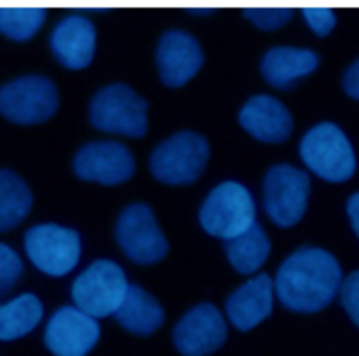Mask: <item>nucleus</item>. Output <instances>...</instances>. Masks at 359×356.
I'll list each match as a JSON object with an SVG mask.
<instances>
[{"label":"nucleus","mask_w":359,"mask_h":356,"mask_svg":"<svg viewBox=\"0 0 359 356\" xmlns=\"http://www.w3.org/2000/svg\"><path fill=\"white\" fill-rule=\"evenodd\" d=\"M342 279V267L330 252L304 247L282 262L275 289L287 309L312 314L339 294Z\"/></svg>","instance_id":"1"},{"label":"nucleus","mask_w":359,"mask_h":356,"mask_svg":"<svg viewBox=\"0 0 359 356\" xmlns=\"http://www.w3.org/2000/svg\"><path fill=\"white\" fill-rule=\"evenodd\" d=\"M90 123L102 132L142 137L147 132V100L130 85H107L90 102Z\"/></svg>","instance_id":"2"},{"label":"nucleus","mask_w":359,"mask_h":356,"mask_svg":"<svg viewBox=\"0 0 359 356\" xmlns=\"http://www.w3.org/2000/svg\"><path fill=\"white\" fill-rule=\"evenodd\" d=\"M304 165L327 182H344L357 170L352 142L334 123L314 125L299 145Z\"/></svg>","instance_id":"3"},{"label":"nucleus","mask_w":359,"mask_h":356,"mask_svg":"<svg viewBox=\"0 0 359 356\" xmlns=\"http://www.w3.org/2000/svg\"><path fill=\"white\" fill-rule=\"evenodd\" d=\"M200 224L219 240H235L255 224V200L240 182H222L200 207Z\"/></svg>","instance_id":"4"},{"label":"nucleus","mask_w":359,"mask_h":356,"mask_svg":"<svg viewBox=\"0 0 359 356\" xmlns=\"http://www.w3.org/2000/svg\"><path fill=\"white\" fill-rule=\"evenodd\" d=\"M128 287V277L118 264L110 259H97L75 279L73 301L80 312L90 314L93 319H102L118 312Z\"/></svg>","instance_id":"5"},{"label":"nucleus","mask_w":359,"mask_h":356,"mask_svg":"<svg viewBox=\"0 0 359 356\" xmlns=\"http://www.w3.org/2000/svg\"><path fill=\"white\" fill-rule=\"evenodd\" d=\"M210 157L208 139L197 132H177L155 147L150 170L155 179L168 184H190L202 174Z\"/></svg>","instance_id":"6"},{"label":"nucleus","mask_w":359,"mask_h":356,"mask_svg":"<svg viewBox=\"0 0 359 356\" xmlns=\"http://www.w3.org/2000/svg\"><path fill=\"white\" fill-rule=\"evenodd\" d=\"M57 110V90L43 75H25L0 88V112L20 125L45 123Z\"/></svg>","instance_id":"7"},{"label":"nucleus","mask_w":359,"mask_h":356,"mask_svg":"<svg viewBox=\"0 0 359 356\" xmlns=\"http://www.w3.org/2000/svg\"><path fill=\"white\" fill-rule=\"evenodd\" d=\"M80 234L60 224H38L25 234V252L40 272L62 277L73 272L80 259Z\"/></svg>","instance_id":"8"},{"label":"nucleus","mask_w":359,"mask_h":356,"mask_svg":"<svg viewBox=\"0 0 359 356\" xmlns=\"http://www.w3.org/2000/svg\"><path fill=\"white\" fill-rule=\"evenodd\" d=\"M309 177L292 165H275L264 177V210L280 227H292L307 210Z\"/></svg>","instance_id":"9"},{"label":"nucleus","mask_w":359,"mask_h":356,"mask_svg":"<svg viewBox=\"0 0 359 356\" xmlns=\"http://www.w3.org/2000/svg\"><path fill=\"white\" fill-rule=\"evenodd\" d=\"M118 245L133 262L155 264L168 254V240L147 205H130L118 219Z\"/></svg>","instance_id":"10"},{"label":"nucleus","mask_w":359,"mask_h":356,"mask_svg":"<svg viewBox=\"0 0 359 356\" xmlns=\"http://www.w3.org/2000/svg\"><path fill=\"white\" fill-rule=\"evenodd\" d=\"M100 339V324L78 306H62L45 327V344L55 356H85Z\"/></svg>","instance_id":"11"},{"label":"nucleus","mask_w":359,"mask_h":356,"mask_svg":"<svg viewBox=\"0 0 359 356\" xmlns=\"http://www.w3.org/2000/svg\"><path fill=\"white\" fill-rule=\"evenodd\" d=\"M172 339L182 356H208L224 344L227 324L217 312V306L200 304L180 319Z\"/></svg>","instance_id":"12"},{"label":"nucleus","mask_w":359,"mask_h":356,"mask_svg":"<svg viewBox=\"0 0 359 356\" xmlns=\"http://www.w3.org/2000/svg\"><path fill=\"white\" fill-rule=\"evenodd\" d=\"M73 167L80 179H90V182L100 184H120L133 177L135 160L125 145L105 139V142H90V145H85L75 155Z\"/></svg>","instance_id":"13"},{"label":"nucleus","mask_w":359,"mask_h":356,"mask_svg":"<svg viewBox=\"0 0 359 356\" xmlns=\"http://www.w3.org/2000/svg\"><path fill=\"white\" fill-rule=\"evenodd\" d=\"M160 78L170 88H180L202 67V48L185 30H168L157 45Z\"/></svg>","instance_id":"14"},{"label":"nucleus","mask_w":359,"mask_h":356,"mask_svg":"<svg viewBox=\"0 0 359 356\" xmlns=\"http://www.w3.org/2000/svg\"><path fill=\"white\" fill-rule=\"evenodd\" d=\"M53 53L57 62H62L70 70L88 67L95 55V25L83 15H67L57 22L53 30Z\"/></svg>","instance_id":"15"},{"label":"nucleus","mask_w":359,"mask_h":356,"mask_svg":"<svg viewBox=\"0 0 359 356\" xmlns=\"http://www.w3.org/2000/svg\"><path fill=\"white\" fill-rule=\"evenodd\" d=\"M240 125L262 142H282L292 132L290 110L269 95H255L242 105Z\"/></svg>","instance_id":"16"},{"label":"nucleus","mask_w":359,"mask_h":356,"mask_svg":"<svg viewBox=\"0 0 359 356\" xmlns=\"http://www.w3.org/2000/svg\"><path fill=\"white\" fill-rule=\"evenodd\" d=\"M272 301H275V282L267 274H259L242 284L237 292H232V296L227 299V317L237 329L247 331L269 317Z\"/></svg>","instance_id":"17"},{"label":"nucleus","mask_w":359,"mask_h":356,"mask_svg":"<svg viewBox=\"0 0 359 356\" xmlns=\"http://www.w3.org/2000/svg\"><path fill=\"white\" fill-rule=\"evenodd\" d=\"M320 65V57L312 50L299 48H272L262 57V75L275 88H290Z\"/></svg>","instance_id":"18"},{"label":"nucleus","mask_w":359,"mask_h":356,"mask_svg":"<svg viewBox=\"0 0 359 356\" xmlns=\"http://www.w3.org/2000/svg\"><path fill=\"white\" fill-rule=\"evenodd\" d=\"M115 319L120 322V327H125L128 331H133V334L150 336L152 331H157V329L163 327L165 312L155 296L147 294L142 287L130 284L123 304H120L118 312H115Z\"/></svg>","instance_id":"19"},{"label":"nucleus","mask_w":359,"mask_h":356,"mask_svg":"<svg viewBox=\"0 0 359 356\" xmlns=\"http://www.w3.org/2000/svg\"><path fill=\"white\" fill-rule=\"evenodd\" d=\"M224 252H227V259L240 274H255L269 256V240L264 229L257 222L252 227L242 232L235 240L224 242Z\"/></svg>","instance_id":"20"},{"label":"nucleus","mask_w":359,"mask_h":356,"mask_svg":"<svg viewBox=\"0 0 359 356\" xmlns=\"http://www.w3.org/2000/svg\"><path fill=\"white\" fill-rule=\"evenodd\" d=\"M43 304L35 294H20L0 306V341H13L30 334L40 324Z\"/></svg>","instance_id":"21"},{"label":"nucleus","mask_w":359,"mask_h":356,"mask_svg":"<svg viewBox=\"0 0 359 356\" xmlns=\"http://www.w3.org/2000/svg\"><path fill=\"white\" fill-rule=\"evenodd\" d=\"M30 207H33V195L28 184L11 170H0V232L20 224Z\"/></svg>","instance_id":"22"},{"label":"nucleus","mask_w":359,"mask_h":356,"mask_svg":"<svg viewBox=\"0 0 359 356\" xmlns=\"http://www.w3.org/2000/svg\"><path fill=\"white\" fill-rule=\"evenodd\" d=\"M45 22V11L35 6H0V33L13 40H28Z\"/></svg>","instance_id":"23"},{"label":"nucleus","mask_w":359,"mask_h":356,"mask_svg":"<svg viewBox=\"0 0 359 356\" xmlns=\"http://www.w3.org/2000/svg\"><path fill=\"white\" fill-rule=\"evenodd\" d=\"M20 274H22L20 256H18L8 245H0V296L15 287Z\"/></svg>","instance_id":"24"},{"label":"nucleus","mask_w":359,"mask_h":356,"mask_svg":"<svg viewBox=\"0 0 359 356\" xmlns=\"http://www.w3.org/2000/svg\"><path fill=\"white\" fill-rule=\"evenodd\" d=\"M245 15L250 18V20L255 22V25H259V28L264 30H272V28H280V25H285L287 20H290L292 11L290 8H245Z\"/></svg>","instance_id":"25"},{"label":"nucleus","mask_w":359,"mask_h":356,"mask_svg":"<svg viewBox=\"0 0 359 356\" xmlns=\"http://www.w3.org/2000/svg\"><path fill=\"white\" fill-rule=\"evenodd\" d=\"M339 301H342L344 312H347L349 317H352V322L359 327V269L342 279V287H339Z\"/></svg>","instance_id":"26"},{"label":"nucleus","mask_w":359,"mask_h":356,"mask_svg":"<svg viewBox=\"0 0 359 356\" xmlns=\"http://www.w3.org/2000/svg\"><path fill=\"white\" fill-rule=\"evenodd\" d=\"M302 15H304V20H307V25L317 35L332 33V28H334V22H337L334 13H332L330 8H322V6H307V8H302Z\"/></svg>","instance_id":"27"},{"label":"nucleus","mask_w":359,"mask_h":356,"mask_svg":"<svg viewBox=\"0 0 359 356\" xmlns=\"http://www.w3.org/2000/svg\"><path fill=\"white\" fill-rule=\"evenodd\" d=\"M344 93L349 95V97H354V100H359V60L352 62V65L347 67V73H344Z\"/></svg>","instance_id":"28"},{"label":"nucleus","mask_w":359,"mask_h":356,"mask_svg":"<svg viewBox=\"0 0 359 356\" xmlns=\"http://www.w3.org/2000/svg\"><path fill=\"white\" fill-rule=\"evenodd\" d=\"M347 214H349V222H352L354 234L359 237V192H354L347 200Z\"/></svg>","instance_id":"29"}]
</instances>
